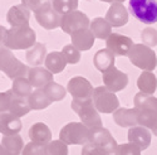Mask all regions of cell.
<instances>
[{
	"label": "cell",
	"mask_w": 157,
	"mask_h": 155,
	"mask_svg": "<svg viewBox=\"0 0 157 155\" xmlns=\"http://www.w3.org/2000/svg\"><path fill=\"white\" fill-rule=\"evenodd\" d=\"M71 106L73 111L79 116V119L83 125H86L90 131L102 129V119L99 112L96 110L93 105V100H73Z\"/></svg>",
	"instance_id": "1"
},
{
	"label": "cell",
	"mask_w": 157,
	"mask_h": 155,
	"mask_svg": "<svg viewBox=\"0 0 157 155\" xmlns=\"http://www.w3.org/2000/svg\"><path fill=\"white\" fill-rule=\"evenodd\" d=\"M35 32L27 25V27L8 29L3 44L8 49H30L35 44Z\"/></svg>",
	"instance_id": "2"
},
{
	"label": "cell",
	"mask_w": 157,
	"mask_h": 155,
	"mask_svg": "<svg viewBox=\"0 0 157 155\" xmlns=\"http://www.w3.org/2000/svg\"><path fill=\"white\" fill-rule=\"evenodd\" d=\"M128 58L131 63L143 72H152L157 67V56L155 50L142 43L133 44L128 53Z\"/></svg>",
	"instance_id": "3"
},
{
	"label": "cell",
	"mask_w": 157,
	"mask_h": 155,
	"mask_svg": "<svg viewBox=\"0 0 157 155\" xmlns=\"http://www.w3.org/2000/svg\"><path fill=\"white\" fill-rule=\"evenodd\" d=\"M92 131L82 122H69L59 133V140L67 145H86L89 143Z\"/></svg>",
	"instance_id": "4"
},
{
	"label": "cell",
	"mask_w": 157,
	"mask_h": 155,
	"mask_svg": "<svg viewBox=\"0 0 157 155\" xmlns=\"http://www.w3.org/2000/svg\"><path fill=\"white\" fill-rule=\"evenodd\" d=\"M0 71L4 72L10 80L14 81L19 77H24L28 74V66L23 64L10 49L6 47H0Z\"/></svg>",
	"instance_id": "5"
},
{
	"label": "cell",
	"mask_w": 157,
	"mask_h": 155,
	"mask_svg": "<svg viewBox=\"0 0 157 155\" xmlns=\"http://www.w3.org/2000/svg\"><path fill=\"white\" fill-rule=\"evenodd\" d=\"M128 8L131 14L143 24H153L157 22L156 0H129Z\"/></svg>",
	"instance_id": "6"
},
{
	"label": "cell",
	"mask_w": 157,
	"mask_h": 155,
	"mask_svg": "<svg viewBox=\"0 0 157 155\" xmlns=\"http://www.w3.org/2000/svg\"><path fill=\"white\" fill-rule=\"evenodd\" d=\"M92 100L96 110L102 113H113L120 109V101L117 96L104 86L94 88Z\"/></svg>",
	"instance_id": "7"
},
{
	"label": "cell",
	"mask_w": 157,
	"mask_h": 155,
	"mask_svg": "<svg viewBox=\"0 0 157 155\" xmlns=\"http://www.w3.org/2000/svg\"><path fill=\"white\" fill-rule=\"evenodd\" d=\"M89 24H90V20L87 17V14H84L83 11H79V10H74L62 15L60 28L65 33L73 34L74 32H78L81 29H88Z\"/></svg>",
	"instance_id": "8"
},
{
	"label": "cell",
	"mask_w": 157,
	"mask_h": 155,
	"mask_svg": "<svg viewBox=\"0 0 157 155\" xmlns=\"http://www.w3.org/2000/svg\"><path fill=\"white\" fill-rule=\"evenodd\" d=\"M67 91L72 95L73 100H89L93 96L94 88L87 78L77 76L69 80Z\"/></svg>",
	"instance_id": "9"
},
{
	"label": "cell",
	"mask_w": 157,
	"mask_h": 155,
	"mask_svg": "<svg viewBox=\"0 0 157 155\" xmlns=\"http://www.w3.org/2000/svg\"><path fill=\"white\" fill-rule=\"evenodd\" d=\"M103 83L104 87L108 88L111 92H118L124 89L128 85V76L120 71L118 68L112 67L103 73Z\"/></svg>",
	"instance_id": "10"
},
{
	"label": "cell",
	"mask_w": 157,
	"mask_h": 155,
	"mask_svg": "<svg viewBox=\"0 0 157 155\" xmlns=\"http://www.w3.org/2000/svg\"><path fill=\"white\" fill-rule=\"evenodd\" d=\"M107 49L111 50L114 56H128L131 48L133 47V41L129 37L112 33L106 41Z\"/></svg>",
	"instance_id": "11"
},
{
	"label": "cell",
	"mask_w": 157,
	"mask_h": 155,
	"mask_svg": "<svg viewBox=\"0 0 157 155\" xmlns=\"http://www.w3.org/2000/svg\"><path fill=\"white\" fill-rule=\"evenodd\" d=\"M34 15H35V19H36L38 24L42 25L43 28H45L48 30H52V29H56V28L60 27L62 15L53 9L52 4L47 5L42 10L34 13Z\"/></svg>",
	"instance_id": "12"
},
{
	"label": "cell",
	"mask_w": 157,
	"mask_h": 155,
	"mask_svg": "<svg viewBox=\"0 0 157 155\" xmlns=\"http://www.w3.org/2000/svg\"><path fill=\"white\" fill-rule=\"evenodd\" d=\"M89 143L96 145V146H99V148L104 149L111 155H114L116 149H117V146H118V144H117V141L114 140V137L111 135V133L107 130V129H104V127L92 131Z\"/></svg>",
	"instance_id": "13"
},
{
	"label": "cell",
	"mask_w": 157,
	"mask_h": 155,
	"mask_svg": "<svg viewBox=\"0 0 157 155\" xmlns=\"http://www.w3.org/2000/svg\"><path fill=\"white\" fill-rule=\"evenodd\" d=\"M29 19H30V10L21 4L11 6L6 14V20L11 25V28L27 27V25H29Z\"/></svg>",
	"instance_id": "14"
},
{
	"label": "cell",
	"mask_w": 157,
	"mask_h": 155,
	"mask_svg": "<svg viewBox=\"0 0 157 155\" xmlns=\"http://www.w3.org/2000/svg\"><path fill=\"white\" fill-rule=\"evenodd\" d=\"M28 77L27 78L29 80L30 85L39 89V88H44L48 83L54 81V74L49 72L47 68L43 67H32L28 71Z\"/></svg>",
	"instance_id": "15"
},
{
	"label": "cell",
	"mask_w": 157,
	"mask_h": 155,
	"mask_svg": "<svg viewBox=\"0 0 157 155\" xmlns=\"http://www.w3.org/2000/svg\"><path fill=\"white\" fill-rule=\"evenodd\" d=\"M104 19L109 23L111 27H114V28L123 27L128 22V10L123 4H120V3L112 4L107 10V14Z\"/></svg>",
	"instance_id": "16"
},
{
	"label": "cell",
	"mask_w": 157,
	"mask_h": 155,
	"mask_svg": "<svg viewBox=\"0 0 157 155\" xmlns=\"http://www.w3.org/2000/svg\"><path fill=\"white\" fill-rule=\"evenodd\" d=\"M114 122L121 127H135L138 126V111L136 109L121 107L113 112Z\"/></svg>",
	"instance_id": "17"
},
{
	"label": "cell",
	"mask_w": 157,
	"mask_h": 155,
	"mask_svg": "<svg viewBox=\"0 0 157 155\" xmlns=\"http://www.w3.org/2000/svg\"><path fill=\"white\" fill-rule=\"evenodd\" d=\"M21 130V121L19 117L9 112H0V134L4 136L17 135Z\"/></svg>",
	"instance_id": "18"
},
{
	"label": "cell",
	"mask_w": 157,
	"mask_h": 155,
	"mask_svg": "<svg viewBox=\"0 0 157 155\" xmlns=\"http://www.w3.org/2000/svg\"><path fill=\"white\" fill-rule=\"evenodd\" d=\"M151 131L146 127L135 126L128 130V140L129 143L137 145L141 150H146L151 144Z\"/></svg>",
	"instance_id": "19"
},
{
	"label": "cell",
	"mask_w": 157,
	"mask_h": 155,
	"mask_svg": "<svg viewBox=\"0 0 157 155\" xmlns=\"http://www.w3.org/2000/svg\"><path fill=\"white\" fill-rule=\"evenodd\" d=\"M29 139L32 143H36L40 145H47L52 141V131L44 122H36L29 129Z\"/></svg>",
	"instance_id": "20"
},
{
	"label": "cell",
	"mask_w": 157,
	"mask_h": 155,
	"mask_svg": "<svg viewBox=\"0 0 157 155\" xmlns=\"http://www.w3.org/2000/svg\"><path fill=\"white\" fill-rule=\"evenodd\" d=\"M71 38H72V46H74L79 52L90 49L93 47L94 39H96L89 28L74 32L73 34H71Z\"/></svg>",
	"instance_id": "21"
},
{
	"label": "cell",
	"mask_w": 157,
	"mask_h": 155,
	"mask_svg": "<svg viewBox=\"0 0 157 155\" xmlns=\"http://www.w3.org/2000/svg\"><path fill=\"white\" fill-rule=\"evenodd\" d=\"M93 63H94V67L98 71L104 73L109 68L114 67V54L107 48L99 49L93 57Z\"/></svg>",
	"instance_id": "22"
},
{
	"label": "cell",
	"mask_w": 157,
	"mask_h": 155,
	"mask_svg": "<svg viewBox=\"0 0 157 155\" xmlns=\"http://www.w3.org/2000/svg\"><path fill=\"white\" fill-rule=\"evenodd\" d=\"M89 29L93 33L94 38L98 39H108V37L112 34V27L109 25V23L104 19V18H94L89 24Z\"/></svg>",
	"instance_id": "23"
},
{
	"label": "cell",
	"mask_w": 157,
	"mask_h": 155,
	"mask_svg": "<svg viewBox=\"0 0 157 155\" xmlns=\"http://www.w3.org/2000/svg\"><path fill=\"white\" fill-rule=\"evenodd\" d=\"M137 87L142 93L153 95L157 89V77L153 72H142L137 80Z\"/></svg>",
	"instance_id": "24"
},
{
	"label": "cell",
	"mask_w": 157,
	"mask_h": 155,
	"mask_svg": "<svg viewBox=\"0 0 157 155\" xmlns=\"http://www.w3.org/2000/svg\"><path fill=\"white\" fill-rule=\"evenodd\" d=\"M47 58V47L43 43H35L27 52V62L32 67H39V64L45 62Z\"/></svg>",
	"instance_id": "25"
},
{
	"label": "cell",
	"mask_w": 157,
	"mask_h": 155,
	"mask_svg": "<svg viewBox=\"0 0 157 155\" xmlns=\"http://www.w3.org/2000/svg\"><path fill=\"white\" fill-rule=\"evenodd\" d=\"M135 109L138 111H151L157 113V97L138 92L135 96Z\"/></svg>",
	"instance_id": "26"
},
{
	"label": "cell",
	"mask_w": 157,
	"mask_h": 155,
	"mask_svg": "<svg viewBox=\"0 0 157 155\" xmlns=\"http://www.w3.org/2000/svg\"><path fill=\"white\" fill-rule=\"evenodd\" d=\"M44 63H45V68L53 74L60 73L67 66V62H65L62 52H52V53L47 54Z\"/></svg>",
	"instance_id": "27"
},
{
	"label": "cell",
	"mask_w": 157,
	"mask_h": 155,
	"mask_svg": "<svg viewBox=\"0 0 157 155\" xmlns=\"http://www.w3.org/2000/svg\"><path fill=\"white\" fill-rule=\"evenodd\" d=\"M30 106L28 103L27 98L23 97H18L17 95H13L10 102H9V107H8V112L17 116V117H21V116H25L29 111H30Z\"/></svg>",
	"instance_id": "28"
},
{
	"label": "cell",
	"mask_w": 157,
	"mask_h": 155,
	"mask_svg": "<svg viewBox=\"0 0 157 155\" xmlns=\"http://www.w3.org/2000/svg\"><path fill=\"white\" fill-rule=\"evenodd\" d=\"M27 100H28V103H29L32 110H44L52 103L50 98L45 95L43 88H39V89L33 91Z\"/></svg>",
	"instance_id": "29"
},
{
	"label": "cell",
	"mask_w": 157,
	"mask_h": 155,
	"mask_svg": "<svg viewBox=\"0 0 157 155\" xmlns=\"http://www.w3.org/2000/svg\"><path fill=\"white\" fill-rule=\"evenodd\" d=\"M2 144L4 149L10 154V155H20L23 153V139L19 134L17 135H10V136H3Z\"/></svg>",
	"instance_id": "30"
},
{
	"label": "cell",
	"mask_w": 157,
	"mask_h": 155,
	"mask_svg": "<svg viewBox=\"0 0 157 155\" xmlns=\"http://www.w3.org/2000/svg\"><path fill=\"white\" fill-rule=\"evenodd\" d=\"M33 86L30 85L29 80L27 77H19L13 81V86H11V91L14 92V95H17L18 97H23V98H28L30 96V93L33 92Z\"/></svg>",
	"instance_id": "31"
},
{
	"label": "cell",
	"mask_w": 157,
	"mask_h": 155,
	"mask_svg": "<svg viewBox=\"0 0 157 155\" xmlns=\"http://www.w3.org/2000/svg\"><path fill=\"white\" fill-rule=\"evenodd\" d=\"M43 89H44L45 95L50 98L52 102L62 101V100L65 97V95H67V89H65L62 85H59V83H57V82H54V81L50 82V83H48Z\"/></svg>",
	"instance_id": "32"
},
{
	"label": "cell",
	"mask_w": 157,
	"mask_h": 155,
	"mask_svg": "<svg viewBox=\"0 0 157 155\" xmlns=\"http://www.w3.org/2000/svg\"><path fill=\"white\" fill-rule=\"evenodd\" d=\"M50 4L57 13H59L60 15H64L67 13L77 10L78 0H50Z\"/></svg>",
	"instance_id": "33"
},
{
	"label": "cell",
	"mask_w": 157,
	"mask_h": 155,
	"mask_svg": "<svg viewBox=\"0 0 157 155\" xmlns=\"http://www.w3.org/2000/svg\"><path fill=\"white\" fill-rule=\"evenodd\" d=\"M42 155H68V145L60 140H52L44 146Z\"/></svg>",
	"instance_id": "34"
},
{
	"label": "cell",
	"mask_w": 157,
	"mask_h": 155,
	"mask_svg": "<svg viewBox=\"0 0 157 155\" xmlns=\"http://www.w3.org/2000/svg\"><path fill=\"white\" fill-rule=\"evenodd\" d=\"M138 111V110H137ZM157 124V113L151 111H138V126L153 130Z\"/></svg>",
	"instance_id": "35"
},
{
	"label": "cell",
	"mask_w": 157,
	"mask_h": 155,
	"mask_svg": "<svg viewBox=\"0 0 157 155\" xmlns=\"http://www.w3.org/2000/svg\"><path fill=\"white\" fill-rule=\"evenodd\" d=\"M62 54H63L65 62L71 63V64H75L81 61V52L72 44L64 46L62 49Z\"/></svg>",
	"instance_id": "36"
},
{
	"label": "cell",
	"mask_w": 157,
	"mask_h": 155,
	"mask_svg": "<svg viewBox=\"0 0 157 155\" xmlns=\"http://www.w3.org/2000/svg\"><path fill=\"white\" fill-rule=\"evenodd\" d=\"M141 39L142 44H145L150 48L157 46V30L152 27H147L141 32Z\"/></svg>",
	"instance_id": "37"
},
{
	"label": "cell",
	"mask_w": 157,
	"mask_h": 155,
	"mask_svg": "<svg viewBox=\"0 0 157 155\" xmlns=\"http://www.w3.org/2000/svg\"><path fill=\"white\" fill-rule=\"evenodd\" d=\"M114 155H141V149L132 143L121 144L117 146Z\"/></svg>",
	"instance_id": "38"
},
{
	"label": "cell",
	"mask_w": 157,
	"mask_h": 155,
	"mask_svg": "<svg viewBox=\"0 0 157 155\" xmlns=\"http://www.w3.org/2000/svg\"><path fill=\"white\" fill-rule=\"evenodd\" d=\"M49 4H50V0H21V5H24L33 13L42 10Z\"/></svg>",
	"instance_id": "39"
},
{
	"label": "cell",
	"mask_w": 157,
	"mask_h": 155,
	"mask_svg": "<svg viewBox=\"0 0 157 155\" xmlns=\"http://www.w3.org/2000/svg\"><path fill=\"white\" fill-rule=\"evenodd\" d=\"M81 155H111V154L107 153L104 149L99 148V146H96V145H93V144L88 143V144H86V145L83 146Z\"/></svg>",
	"instance_id": "40"
},
{
	"label": "cell",
	"mask_w": 157,
	"mask_h": 155,
	"mask_svg": "<svg viewBox=\"0 0 157 155\" xmlns=\"http://www.w3.org/2000/svg\"><path fill=\"white\" fill-rule=\"evenodd\" d=\"M43 149H44V145L32 143L30 141L29 144H27L24 146L21 155H42L43 154Z\"/></svg>",
	"instance_id": "41"
},
{
	"label": "cell",
	"mask_w": 157,
	"mask_h": 155,
	"mask_svg": "<svg viewBox=\"0 0 157 155\" xmlns=\"http://www.w3.org/2000/svg\"><path fill=\"white\" fill-rule=\"evenodd\" d=\"M14 95V92L11 89H8L5 92L0 93V112H8V107H9V102Z\"/></svg>",
	"instance_id": "42"
},
{
	"label": "cell",
	"mask_w": 157,
	"mask_h": 155,
	"mask_svg": "<svg viewBox=\"0 0 157 155\" xmlns=\"http://www.w3.org/2000/svg\"><path fill=\"white\" fill-rule=\"evenodd\" d=\"M6 32L8 29L3 25H0V44L4 43V39H5V35H6Z\"/></svg>",
	"instance_id": "43"
},
{
	"label": "cell",
	"mask_w": 157,
	"mask_h": 155,
	"mask_svg": "<svg viewBox=\"0 0 157 155\" xmlns=\"http://www.w3.org/2000/svg\"><path fill=\"white\" fill-rule=\"evenodd\" d=\"M101 2H104V3H109V4H116V3H120L122 4L124 0H101Z\"/></svg>",
	"instance_id": "44"
},
{
	"label": "cell",
	"mask_w": 157,
	"mask_h": 155,
	"mask_svg": "<svg viewBox=\"0 0 157 155\" xmlns=\"http://www.w3.org/2000/svg\"><path fill=\"white\" fill-rule=\"evenodd\" d=\"M0 155H10V154L4 149V146H3L2 144H0Z\"/></svg>",
	"instance_id": "45"
},
{
	"label": "cell",
	"mask_w": 157,
	"mask_h": 155,
	"mask_svg": "<svg viewBox=\"0 0 157 155\" xmlns=\"http://www.w3.org/2000/svg\"><path fill=\"white\" fill-rule=\"evenodd\" d=\"M152 133H153V135H155V136H157V124H156V126L153 127V130H152Z\"/></svg>",
	"instance_id": "46"
}]
</instances>
